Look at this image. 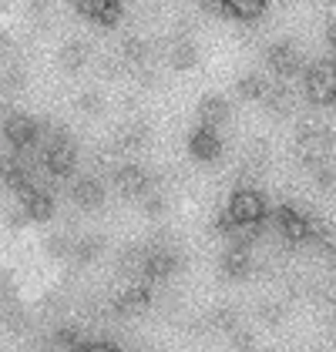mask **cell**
I'll list each match as a JSON object with an SVG mask.
<instances>
[{"mask_svg":"<svg viewBox=\"0 0 336 352\" xmlns=\"http://www.w3.org/2000/svg\"><path fill=\"white\" fill-rule=\"evenodd\" d=\"M198 118H202V124L219 128L225 118H229V104H225L222 98H205V101L198 104Z\"/></svg>","mask_w":336,"mask_h":352,"instance_id":"5bb4252c","label":"cell"},{"mask_svg":"<svg viewBox=\"0 0 336 352\" xmlns=\"http://www.w3.org/2000/svg\"><path fill=\"white\" fill-rule=\"evenodd\" d=\"M249 272H252L249 248H232V245H229V252L222 255V275H225V278L242 282V278H249Z\"/></svg>","mask_w":336,"mask_h":352,"instance_id":"ba28073f","label":"cell"},{"mask_svg":"<svg viewBox=\"0 0 336 352\" xmlns=\"http://www.w3.org/2000/svg\"><path fill=\"white\" fill-rule=\"evenodd\" d=\"M266 91H269V87H266V81H262V78H255V74H249V78H242V81H239V94H242V98H266Z\"/></svg>","mask_w":336,"mask_h":352,"instance_id":"7402d4cb","label":"cell"},{"mask_svg":"<svg viewBox=\"0 0 336 352\" xmlns=\"http://www.w3.org/2000/svg\"><path fill=\"white\" fill-rule=\"evenodd\" d=\"M286 316H289V305H282V302H259V309H255V319L266 325H282Z\"/></svg>","mask_w":336,"mask_h":352,"instance_id":"2e32d148","label":"cell"},{"mask_svg":"<svg viewBox=\"0 0 336 352\" xmlns=\"http://www.w3.org/2000/svg\"><path fill=\"white\" fill-rule=\"evenodd\" d=\"M71 248H74V242H71L67 235H51V239H44V255H48V258H67Z\"/></svg>","mask_w":336,"mask_h":352,"instance_id":"ffe728a7","label":"cell"},{"mask_svg":"<svg viewBox=\"0 0 336 352\" xmlns=\"http://www.w3.org/2000/svg\"><path fill=\"white\" fill-rule=\"evenodd\" d=\"M24 208L30 212V218H34V221H48V218L54 215V201H51V195L34 191V188L24 195Z\"/></svg>","mask_w":336,"mask_h":352,"instance_id":"7c38bea8","label":"cell"},{"mask_svg":"<svg viewBox=\"0 0 336 352\" xmlns=\"http://www.w3.org/2000/svg\"><path fill=\"white\" fill-rule=\"evenodd\" d=\"M74 201L81 205V208H101V201H105V185L101 182H94V178H81L78 185H74Z\"/></svg>","mask_w":336,"mask_h":352,"instance_id":"9c48e42d","label":"cell"},{"mask_svg":"<svg viewBox=\"0 0 336 352\" xmlns=\"http://www.w3.org/2000/svg\"><path fill=\"white\" fill-rule=\"evenodd\" d=\"M34 138H37V128H34L30 118H10V121H7V141H10L14 148H30Z\"/></svg>","mask_w":336,"mask_h":352,"instance_id":"8fae6325","label":"cell"},{"mask_svg":"<svg viewBox=\"0 0 336 352\" xmlns=\"http://www.w3.org/2000/svg\"><path fill=\"white\" fill-rule=\"evenodd\" d=\"M178 269V255L171 245H151L148 248V262H145V275L148 278H168Z\"/></svg>","mask_w":336,"mask_h":352,"instance_id":"3957f363","label":"cell"},{"mask_svg":"<svg viewBox=\"0 0 336 352\" xmlns=\"http://www.w3.org/2000/svg\"><path fill=\"white\" fill-rule=\"evenodd\" d=\"M222 7L235 17H259L266 10V0H222Z\"/></svg>","mask_w":336,"mask_h":352,"instance_id":"e0dca14e","label":"cell"},{"mask_svg":"<svg viewBox=\"0 0 336 352\" xmlns=\"http://www.w3.org/2000/svg\"><path fill=\"white\" fill-rule=\"evenodd\" d=\"M189 148H192V155H196L198 162H216V158L222 155L219 131H216V128H209V124H202L196 135L189 138Z\"/></svg>","mask_w":336,"mask_h":352,"instance_id":"5b68a950","label":"cell"},{"mask_svg":"<svg viewBox=\"0 0 336 352\" xmlns=\"http://www.w3.org/2000/svg\"><path fill=\"white\" fill-rule=\"evenodd\" d=\"M326 41H330V47H333V51H336V21H333V24H330V30H326Z\"/></svg>","mask_w":336,"mask_h":352,"instance_id":"f1b7e54d","label":"cell"},{"mask_svg":"<svg viewBox=\"0 0 336 352\" xmlns=\"http://www.w3.org/2000/svg\"><path fill=\"white\" fill-rule=\"evenodd\" d=\"M333 316H336V302H333Z\"/></svg>","mask_w":336,"mask_h":352,"instance_id":"f546056e","label":"cell"},{"mask_svg":"<svg viewBox=\"0 0 336 352\" xmlns=\"http://www.w3.org/2000/svg\"><path fill=\"white\" fill-rule=\"evenodd\" d=\"M266 60H269V67L280 74V78H293L300 67H303V60H300V54L282 41V44H276V47H269V54H266Z\"/></svg>","mask_w":336,"mask_h":352,"instance_id":"8992f818","label":"cell"},{"mask_svg":"<svg viewBox=\"0 0 336 352\" xmlns=\"http://www.w3.org/2000/svg\"><path fill=\"white\" fill-rule=\"evenodd\" d=\"M78 352H118L114 346H105V342H91V346H81Z\"/></svg>","mask_w":336,"mask_h":352,"instance_id":"83f0119b","label":"cell"},{"mask_svg":"<svg viewBox=\"0 0 336 352\" xmlns=\"http://www.w3.org/2000/svg\"><path fill=\"white\" fill-rule=\"evenodd\" d=\"M41 309H44V316H57V312H64V296H61V292H48V296L41 298Z\"/></svg>","mask_w":336,"mask_h":352,"instance_id":"603a6c76","label":"cell"},{"mask_svg":"<svg viewBox=\"0 0 336 352\" xmlns=\"http://www.w3.org/2000/svg\"><path fill=\"white\" fill-rule=\"evenodd\" d=\"M118 316H145L151 309V292L145 285H128V292L114 302Z\"/></svg>","mask_w":336,"mask_h":352,"instance_id":"52a82bcc","label":"cell"},{"mask_svg":"<svg viewBox=\"0 0 336 352\" xmlns=\"http://www.w3.org/2000/svg\"><path fill=\"white\" fill-rule=\"evenodd\" d=\"M81 108H84V111H101V94L87 91V94L81 98Z\"/></svg>","mask_w":336,"mask_h":352,"instance_id":"484cf974","label":"cell"},{"mask_svg":"<svg viewBox=\"0 0 336 352\" xmlns=\"http://www.w3.org/2000/svg\"><path fill=\"white\" fill-rule=\"evenodd\" d=\"M114 185H118L121 195H141V191L148 188V178L141 175V168L125 164V168H118V171H114Z\"/></svg>","mask_w":336,"mask_h":352,"instance_id":"30bf717a","label":"cell"},{"mask_svg":"<svg viewBox=\"0 0 336 352\" xmlns=\"http://www.w3.org/2000/svg\"><path fill=\"white\" fill-rule=\"evenodd\" d=\"M225 215H229L232 225H255L259 218L266 215V201H262V195H259V191L239 188L232 198H229Z\"/></svg>","mask_w":336,"mask_h":352,"instance_id":"7a4b0ae2","label":"cell"},{"mask_svg":"<svg viewBox=\"0 0 336 352\" xmlns=\"http://www.w3.org/2000/svg\"><path fill=\"white\" fill-rule=\"evenodd\" d=\"M276 225H280L282 239L289 245H300L306 242L309 235H313V228H309V218H303L296 208H280V215H276Z\"/></svg>","mask_w":336,"mask_h":352,"instance_id":"277c9868","label":"cell"},{"mask_svg":"<svg viewBox=\"0 0 336 352\" xmlns=\"http://www.w3.org/2000/svg\"><path fill=\"white\" fill-rule=\"evenodd\" d=\"M196 60H198V54H196V47H192L189 41H178V44L171 47V64H175L178 71H189V67H196Z\"/></svg>","mask_w":336,"mask_h":352,"instance_id":"ac0fdd59","label":"cell"},{"mask_svg":"<svg viewBox=\"0 0 336 352\" xmlns=\"http://www.w3.org/2000/svg\"><path fill=\"white\" fill-rule=\"evenodd\" d=\"M61 64H64V71H78V67L84 64V44H78V41L64 44V51H61Z\"/></svg>","mask_w":336,"mask_h":352,"instance_id":"44dd1931","label":"cell"},{"mask_svg":"<svg viewBox=\"0 0 336 352\" xmlns=\"http://www.w3.org/2000/svg\"><path fill=\"white\" fill-rule=\"evenodd\" d=\"M145 262H148V252H141V248H125L121 258H118V269L121 272H141V275H145Z\"/></svg>","mask_w":336,"mask_h":352,"instance_id":"d6986e66","label":"cell"},{"mask_svg":"<svg viewBox=\"0 0 336 352\" xmlns=\"http://www.w3.org/2000/svg\"><path fill=\"white\" fill-rule=\"evenodd\" d=\"M306 94L316 104L336 101V60H316L306 67Z\"/></svg>","mask_w":336,"mask_h":352,"instance_id":"6da1fadb","label":"cell"},{"mask_svg":"<svg viewBox=\"0 0 336 352\" xmlns=\"http://www.w3.org/2000/svg\"><path fill=\"white\" fill-rule=\"evenodd\" d=\"M232 346H235V349H242V352H252L255 349V336L246 332V329H235V332H232Z\"/></svg>","mask_w":336,"mask_h":352,"instance_id":"cb8c5ba5","label":"cell"},{"mask_svg":"<svg viewBox=\"0 0 336 352\" xmlns=\"http://www.w3.org/2000/svg\"><path fill=\"white\" fill-rule=\"evenodd\" d=\"M3 302H7V305L14 302V275H10V272L3 275Z\"/></svg>","mask_w":336,"mask_h":352,"instance_id":"4316f807","label":"cell"},{"mask_svg":"<svg viewBox=\"0 0 336 352\" xmlns=\"http://www.w3.org/2000/svg\"><path fill=\"white\" fill-rule=\"evenodd\" d=\"M165 198L162 195H148L145 198V215H151V218H158V215H165Z\"/></svg>","mask_w":336,"mask_h":352,"instance_id":"d4e9b609","label":"cell"},{"mask_svg":"<svg viewBox=\"0 0 336 352\" xmlns=\"http://www.w3.org/2000/svg\"><path fill=\"white\" fill-rule=\"evenodd\" d=\"M205 325L209 329H219V332H235L239 329V312L232 309V305H216L212 312H209V319H205Z\"/></svg>","mask_w":336,"mask_h":352,"instance_id":"4fadbf2b","label":"cell"},{"mask_svg":"<svg viewBox=\"0 0 336 352\" xmlns=\"http://www.w3.org/2000/svg\"><path fill=\"white\" fill-rule=\"evenodd\" d=\"M101 252H105V242H101V239H94V235H87V239H78V242H74L71 258H74V262H81V265H87V262H94Z\"/></svg>","mask_w":336,"mask_h":352,"instance_id":"9a60e30c","label":"cell"}]
</instances>
